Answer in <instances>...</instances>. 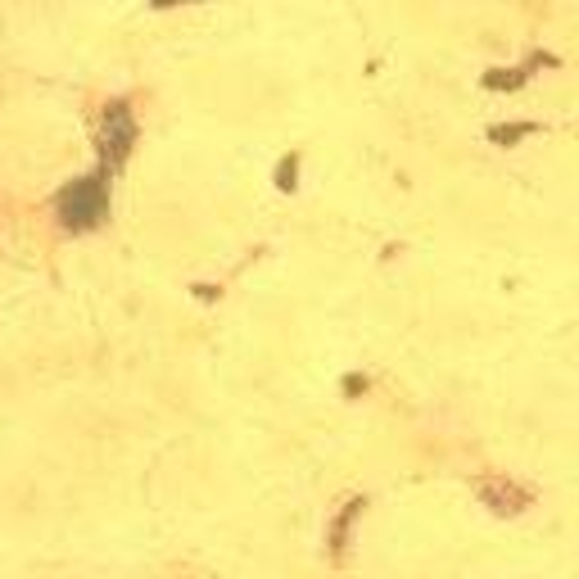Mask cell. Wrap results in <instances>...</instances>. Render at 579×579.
I'll return each instance as SVG.
<instances>
[{"instance_id": "cell-1", "label": "cell", "mask_w": 579, "mask_h": 579, "mask_svg": "<svg viewBox=\"0 0 579 579\" xmlns=\"http://www.w3.org/2000/svg\"><path fill=\"white\" fill-rule=\"evenodd\" d=\"M105 181L109 177L96 172V177H82V181H73V186L59 191L55 213H59V227L64 232H91V227H100L109 218V186Z\"/></svg>"}, {"instance_id": "cell-2", "label": "cell", "mask_w": 579, "mask_h": 579, "mask_svg": "<svg viewBox=\"0 0 579 579\" xmlns=\"http://www.w3.org/2000/svg\"><path fill=\"white\" fill-rule=\"evenodd\" d=\"M131 145H136V118H131V105H127V100L105 105V118H100V159H105V172L122 168V159L131 154Z\"/></svg>"}, {"instance_id": "cell-3", "label": "cell", "mask_w": 579, "mask_h": 579, "mask_svg": "<svg viewBox=\"0 0 579 579\" xmlns=\"http://www.w3.org/2000/svg\"><path fill=\"white\" fill-rule=\"evenodd\" d=\"M480 498H484V507H493L498 516H516V512L530 507V489H521L516 480H484V484H480Z\"/></svg>"}, {"instance_id": "cell-4", "label": "cell", "mask_w": 579, "mask_h": 579, "mask_svg": "<svg viewBox=\"0 0 579 579\" xmlns=\"http://www.w3.org/2000/svg\"><path fill=\"white\" fill-rule=\"evenodd\" d=\"M362 512V502L353 498V502H345V512H340V521L331 525V553L336 557H345V539H348V525H353V516Z\"/></svg>"}, {"instance_id": "cell-5", "label": "cell", "mask_w": 579, "mask_h": 579, "mask_svg": "<svg viewBox=\"0 0 579 579\" xmlns=\"http://www.w3.org/2000/svg\"><path fill=\"white\" fill-rule=\"evenodd\" d=\"M525 78H530L525 68H489V73H484V87H489V91H502V87H507V91H516Z\"/></svg>"}, {"instance_id": "cell-6", "label": "cell", "mask_w": 579, "mask_h": 579, "mask_svg": "<svg viewBox=\"0 0 579 579\" xmlns=\"http://www.w3.org/2000/svg\"><path fill=\"white\" fill-rule=\"evenodd\" d=\"M534 131H539L534 122H512V127H493L489 136H493L498 145H512V140H521V136H534Z\"/></svg>"}, {"instance_id": "cell-7", "label": "cell", "mask_w": 579, "mask_h": 579, "mask_svg": "<svg viewBox=\"0 0 579 579\" xmlns=\"http://www.w3.org/2000/svg\"><path fill=\"white\" fill-rule=\"evenodd\" d=\"M295 177H299V154L281 159V168H276V186H281V191H295Z\"/></svg>"}, {"instance_id": "cell-8", "label": "cell", "mask_w": 579, "mask_h": 579, "mask_svg": "<svg viewBox=\"0 0 579 579\" xmlns=\"http://www.w3.org/2000/svg\"><path fill=\"white\" fill-rule=\"evenodd\" d=\"M357 389H367V376H348L345 380V394H357Z\"/></svg>"}]
</instances>
